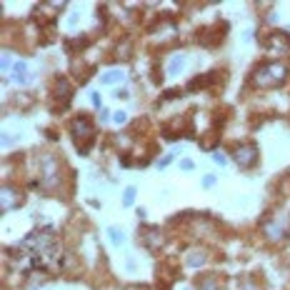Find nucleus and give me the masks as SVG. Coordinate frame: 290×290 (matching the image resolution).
Segmentation results:
<instances>
[{"mask_svg": "<svg viewBox=\"0 0 290 290\" xmlns=\"http://www.w3.org/2000/svg\"><path fill=\"white\" fill-rule=\"evenodd\" d=\"M33 290H40V288H33Z\"/></svg>", "mask_w": 290, "mask_h": 290, "instance_id": "nucleus-28", "label": "nucleus"}, {"mask_svg": "<svg viewBox=\"0 0 290 290\" xmlns=\"http://www.w3.org/2000/svg\"><path fill=\"white\" fill-rule=\"evenodd\" d=\"M13 83H18V85L30 83V70H28V65H25L23 60H18L15 68H13Z\"/></svg>", "mask_w": 290, "mask_h": 290, "instance_id": "nucleus-10", "label": "nucleus"}, {"mask_svg": "<svg viewBox=\"0 0 290 290\" xmlns=\"http://www.w3.org/2000/svg\"><path fill=\"white\" fill-rule=\"evenodd\" d=\"M0 68H3V72H8V70H13V68H15L8 53H3V58H0Z\"/></svg>", "mask_w": 290, "mask_h": 290, "instance_id": "nucleus-19", "label": "nucleus"}, {"mask_svg": "<svg viewBox=\"0 0 290 290\" xmlns=\"http://www.w3.org/2000/svg\"><path fill=\"white\" fill-rule=\"evenodd\" d=\"M113 123H115V125L128 123V113H125V110H115V113H113Z\"/></svg>", "mask_w": 290, "mask_h": 290, "instance_id": "nucleus-18", "label": "nucleus"}, {"mask_svg": "<svg viewBox=\"0 0 290 290\" xmlns=\"http://www.w3.org/2000/svg\"><path fill=\"white\" fill-rule=\"evenodd\" d=\"M108 240H110L113 245H123V243H125V233H123L118 225H110V228H108Z\"/></svg>", "mask_w": 290, "mask_h": 290, "instance_id": "nucleus-13", "label": "nucleus"}, {"mask_svg": "<svg viewBox=\"0 0 290 290\" xmlns=\"http://www.w3.org/2000/svg\"><path fill=\"white\" fill-rule=\"evenodd\" d=\"M123 80H125V72L118 70V68H113V70L100 75V83H103V85H118V83H123Z\"/></svg>", "mask_w": 290, "mask_h": 290, "instance_id": "nucleus-12", "label": "nucleus"}, {"mask_svg": "<svg viewBox=\"0 0 290 290\" xmlns=\"http://www.w3.org/2000/svg\"><path fill=\"white\" fill-rule=\"evenodd\" d=\"M15 140H18V138H15V133H5V135H3V145H5V148H8V145H13Z\"/></svg>", "mask_w": 290, "mask_h": 290, "instance_id": "nucleus-21", "label": "nucleus"}, {"mask_svg": "<svg viewBox=\"0 0 290 290\" xmlns=\"http://www.w3.org/2000/svg\"><path fill=\"white\" fill-rule=\"evenodd\" d=\"M213 163H215V165H228V158H225L223 153H215V155H213Z\"/></svg>", "mask_w": 290, "mask_h": 290, "instance_id": "nucleus-23", "label": "nucleus"}, {"mask_svg": "<svg viewBox=\"0 0 290 290\" xmlns=\"http://www.w3.org/2000/svg\"><path fill=\"white\" fill-rule=\"evenodd\" d=\"M265 48L273 50V53H280L283 48H288V38H285V33H273V35L265 40Z\"/></svg>", "mask_w": 290, "mask_h": 290, "instance_id": "nucleus-9", "label": "nucleus"}, {"mask_svg": "<svg viewBox=\"0 0 290 290\" xmlns=\"http://www.w3.org/2000/svg\"><path fill=\"white\" fill-rule=\"evenodd\" d=\"M100 118H103V120H113V113H110L108 108H103V110H100Z\"/></svg>", "mask_w": 290, "mask_h": 290, "instance_id": "nucleus-26", "label": "nucleus"}, {"mask_svg": "<svg viewBox=\"0 0 290 290\" xmlns=\"http://www.w3.org/2000/svg\"><path fill=\"white\" fill-rule=\"evenodd\" d=\"M70 83H68V80H58V83H55V98H58V100H63V105H68V103H70Z\"/></svg>", "mask_w": 290, "mask_h": 290, "instance_id": "nucleus-11", "label": "nucleus"}, {"mask_svg": "<svg viewBox=\"0 0 290 290\" xmlns=\"http://www.w3.org/2000/svg\"><path fill=\"white\" fill-rule=\"evenodd\" d=\"M285 78H288V65L285 63H263V65H258L255 70H253V85H258V88H278V85H283L285 83Z\"/></svg>", "mask_w": 290, "mask_h": 290, "instance_id": "nucleus-2", "label": "nucleus"}, {"mask_svg": "<svg viewBox=\"0 0 290 290\" xmlns=\"http://www.w3.org/2000/svg\"><path fill=\"white\" fill-rule=\"evenodd\" d=\"M140 243L148 250H158L163 245V233L160 228H140Z\"/></svg>", "mask_w": 290, "mask_h": 290, "instance_id": "nucleus-8", "label": "nucleus"}, {"mask_svg": "<svg viewBox=\"0 0 290 290\" xmlns=\"http://www.w3.org/2000/svg\"><path fill=\"white\" fill-rule=\"evenodd\" d=\"M180 168H183V170H188V173H190V170H193V168H195V163H193V160H188V158H185V160H180Z\"/></svg>", "mask_w": 290, "mask_h": 290, "instance_id": "nucleus-25", "label": "nucleus"}, {"mask_svg": "<svg viewBox=\"0 0 290 290\" xmlns=\"http://www.w3.org/2000/svg\"><path fill=\"white\" fill-rule=\"evenodd\" d=\"M185 63H188V60H185V55H173V58H170V63H168V72H170V75H178V72L185 68Z\"/></svg>", "mask_w": 290, "mask_h": 290, "instance_id": "nucleus-14", "label": "nucleus"}, {"mask_svg": "<svg viewBox=\"0 0 290 290\" xmlns=\"http://www.w3.org/2000/svg\"><path fill=\"white\" fill-rule=\"evenodd\" d=\"M200 290H220L218 288V275L213 273V275H208L205 280H200Z\"/></svg>", "mask_w": 290, "mask_h": 290, "instance_id": "nucleus-16", "label": "nucleus"}, {"mask_svg": "<svg viewBox=\"0 0 290 290\" xmlns=\"http://www.w3.org/2000/svg\"><path fill=\"white\" fill-rule=\"evenodd\" d=\"M23 203H25V195H23L18 188H13V185H3V190H0V208H3V213L18 210Z\"/></svg>", "mask_w": 290, "mask_h": 290, "instance_id": "nucleus-6", "label": "nucleus"}, {"mask_svg": "<svg viewBox=\"0 0 290 290\" xmlns=\"http://www.w3.org/2000/svg\"><path fill=\"white\" fill-rule=\"evenodd\" d=\"M288 233H290V215H288V213L273 215L270 220H265V223H263V235H265L270 243L283 240Z\"/></svg>", "mask_w": 290, "mask_h": 290, "instance_id": "nucleus-5", "label": "nucleus"}, {"mask_svg": "<svg viewBox=\"0 0 290 290\" xmlns=\"http://www.w3.org/2000/svg\"><path fill=\"white\" fill-rule=\"evenodd\" d=\"M90 100H93V105H95V108H100V110L105 108V105L100 103V93H90Z\"/></svg>", "mask_w": 290, "mask_h": 290, "instance_id": "nucleus-22", "label": "nucleus"}, {"mask_svg": "<svg viewBox=\"0 0 290 290\" xmlns=\"http://www.w3.org/2000/svg\"><path fill=\"white\" fill-rule=\"evenodd\" d=\"M173 158H175V153H170V155H165V158H160V160H158V168H168V165L173 163Z\"/></svg>", "mask_w": 290, "mask_h": 290, "instance_id": "nucleus-20", "label": "nucleus"}, {"mask_svg": "<svg viewBox=\"0 0 290 290\" xmlns=\"http://www.w3.org/2000/svg\"><path fill=\"white\" fill-rule=\"evenodd\" d=\"M233 160L243 168V170H250L255 163H258V148L253 143H245V145H238L233 150Z\"/></svg>", "mask_w": 290, "mask_h": 290, "instance_id": "nucleus-7", "label": "nucleus"}, {"mask_svg": "<svg viewBox=\"0 0 290 290\" xmlns=\"http://www.w3.org/2000/svg\"><path fill=\"white\" fill-rule=\"evenodd\" d=\"M215 175H205V178H203V188H213V185H215Z\"/></svg>", "mask_w": 290, "mask_h": 290, "instance_id": "nucleus-24", "label": "nucleus"}, {"mask_svg": "<svg viewBox=\"0 0 290 290\" xmlns=\"http://www.w3.org/2000/svg\"><path fill=\"white\" fill-rule=\"evenodd\" d=\"M68 25H70V28H75V25H78V13H72L70 18H68Z\"/></svg>", "mask_w": 290, "mask_h": 290, "instance_id": "nucleus-27", "label": "nucleus"}, {"mask_svg": "<svg viewBox=\"0 0 290 290\" xmlns=\"http://www.w3.org/2000/svg\"><path fill=\"white\" fill-rule=\"evenodd\" d=\"M133 203H135V188H133V185H128V188H125V193H123V205H125V208H130Z\"/></svg>", "mask_w": 290, "mask_h": 290, "instance_id": "nucleus-17", "label": "nucleus"}, {"mask_svg": "<svg viewBox=\"0 0 290 290\" xmlns=\"http://www.w3.org/2000/svg\"><path fill=\"white\" fill-rule=\"evenodd\" d=\"M20 255H25L28 265L35 270H48L55 268L58 263V238L53 228H43V230H33L20 245H18Z\"/></svg>", "mask_w": 290, "mask_h": 290, "instance_id": "nucleus-1", "label": "nucleus"}, {"mask_svg": "<svg viewBox=\"0 0 290 290\" xmlns=\"http://www.w3.org/2000/svg\"><path fill=\"white\" fill-rule=\"evenodd\" d=\"M70 138H72V143H75V148H78L80 155H85V153L93 148V143H95V125H93V120H90L88 115L72 118Z\"/></svg>", "mask_w": 290, "mask_h": 290, "instance_id": "nucleus-3", "label": "nucleus"}, {"mask_svg": "<svg viewBox=\"0 0 290 290\" xmlns=\"http://www.w3.org/2000/svg\"><path fill=\"white\" fill-rule=\"evenodd\" d=\"M205 260H208V258H205V253H203V250H193V253L185 258V263H188L190 268H200Z\"/></svg>", "mask_w": 290, "mask_h": 290, "instance_id": "nucleus-15", "label": "nucleus"}, {"mask_svg": "<svg viewBox=\"0 0 290 290\" xmlns=\"http://www.w3.org/2000/svg\"><path fill=\"white\" fill-rule=\"evenodd\" d=\"M40 180H43V190H55L60 185V163L50 153H43L40 158Z\"/></svg>", "mask_w": 290, "mask_h": 290, "instance_id": "nucleus-4", "label": "nucleus"}]
</instances>
